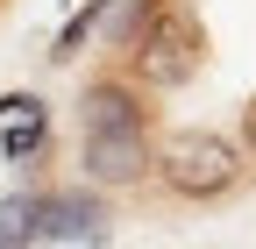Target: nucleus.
Wrapping results in <instances>:
<instances>
[{"label":"nucleus","instance_id":"nucleus-7","mask_svg":"<svg viewBox=\"0 0 256 249\" xmlns=\"http://www.w3.org/2000/svg\"><path fill=\"white\" fill-rule=\"evenodd\" d=\"M100 14H107V0H86V14L72 22V28H64V36H57V57H72L86 36H92V28H100Z\"/></svg>","mask_w":256,"mask_h":249},{"label":"nucleus","instance_id":"nucleus-4","mask_svg":"<svg viewBox=\"0 0 256 249\" xmlns=\"http://www.w3.org/2000/svg\"><path fill=\"white\" fill-rule=\"evenodd\" d=\"M107 228V206L92 192H36V242H92Z\"/></svg>","mask_w":256,"mask_h":249},{"label":"nucleus","instance_id":"nucleus-6","mask_svg":"<svg viewBox=\"0 0 256 249\" xmlns=\"http://www.w3.org/2000/svg\"><path fill=\"white\" fill-rule=\"evenodd\" d=\"M156 8H164V0H128V8H114V22H107V43L128 57V50H136V36L150 28V14H156Z\"/></svg>","mask_w":256,"mask_h":249},{"label":"nucleus","instance_id":"nucleus-2","mask_svg":"<svg viewBox=\"0 0 256 249\" xmlns=\"http://www.w3.org/2000/svg\"><path fill=\"white\" fill-rule=\"evenodd\" d=\"M200 57H206L200 14H192L185 0H164V8L150 14V28L136 36V50H128V78H136L142 92H178L192 72H200Z\"/></svg>","mask_w":256,"mask_h":249},{"label":"nucleus","instance_id":"nucleus-8","mask_svg":"<svg viewBox=\"0 0 256 249\" xmlns=\"http://www.w3.org/2000/svg\"><path fill=\"white\" fill-rule=\"evenodd\" d=\"M36 142H43V121H28V128H14V136H8V157H28Z\"/></svg>","mask_w":256,"mask_h":249},{"label":"nucleus","instance_id":"nucleus-3","mask_svg":"<svg viewBox=\"0 0 256 249\" xmlns=\"http://www.w3.org/2000/svg\"><path fill=\"white\" fill-rule=\"evenodd\" d=\"M242 164H249V150H235L220 128H178L171 142H156V178L178 200H200V206L220 200V192H235Z\"/></svg>","mask_w":256,"mask_h":249},{"label":"nucleus","instance_id":"nucleus-5","mask_svg":"<svg viewBox=\"0 0 256 249\" xmlns=\"http://www.w3.org/2000/svg\"><path fill=\"white\" fill-rule=\"evenodd\" d=\"M0 249H36V192L0 200Z\"/></svg>","mask_w":256,"mask_h":249},{"label":"nucleus","instance_id":"nucleus-9","mask_svg":"<svg viewBox=\"0 0 256 249\" xmlns=\"http://www.w3.org/2000/svg\"><path fill=\"white\" fill-rule=\"evenodd\" d=\"M242 150H249V157H256V100L242 107Z\"/></svg>","mask_w":256,"mask_h":249},{"label":"nucleus","instance_id":"nucleus-1","mask_svg":"<svg viewBox=\"0 0 256 249\" xmlns=\"http://www.w3.org/2000/svg\"><path fill=\"white\" fill-rule=\"evenodd\" d=\"M78 171L100 192H136L156 171V136H150V92L136 78H92L78 92Z\"/></svg>","mask_w":256,"mask_h":249}]
</instances>
